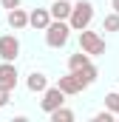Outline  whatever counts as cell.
<instances>
[{"label": "cell", "mask_w": 119, "mask_h": 122, "mask_svg": "<svg viewBox=\"0 0 119 122\" xmlns=\"http://www.w3.org/2000/svg\"><path fill=\"white\" fill-rule=\"evenodd\" d=\"M71 23L68 20H51V26L45 29V43L51 46V48H62L65 43H68V37H71Z\"/></svg>", "instance_id": "1"}, {"label": "cell", "mask_w": 119, "mask_h": 122, "mask_svg": "<svg viewBox=\"0 0 119 122\" xmlns=\"http://www.w3.org/2000/svg\"><path fill=\"white\" fill-rule=\"evenodd\" d=\"M91 20H94V3H91V0L74 3V11H71V17H68L71 29H74V31H82V29L91 26Z\"/></svg>", "instance_id": "2"}, {"label": "cell", "mask_w": 119, "mask_h": 122, "mask_svg": "<svg viewBox=\"0 0 119 122\" xmlns=\"http://www.w3.org/2000/svg\"><path fill=\"white\" fill-rule=\"evenodd\" d=\"M79 48H82V51H88L91 57H96V54H105V40H102L96 31L82 29V31H79Z\"/></svg>", "instance_id": "3"}, {"label": "cell", "mask_w": 119, "mask_h": 122, "mask_svg": "<svg viewBox=\"0 0 119 122\" xmlns=\"http://www.w3.org/2000/svg\"><path fill=\"white\" fill-rule=\"evenodd\" d=\"M65 97H68V94L62 91L60 85H54V88H45V91H43V99H40V108H43L45 114H51V111H57L60 105L65 102Z\"/></svg>", "instance_id": "4"}, {"label": "cell", "mask_w": 119, "mask_h": 122, "mask_svg": "<svg viewBox=\"0 0 119 122\" xmlns=\"http://www.w3.org/2000/svg\"><path fill=\"white\" fill-rule=\"evenodd\" d=\"M17 54H20V40H17L14 34H6V37H0V60L14 62V60H17Z\"/></svg>", "instance_id": "5"}, {"label": "cell", "mask_w": 119, "mask_h": 122, "mask_svg": "<svg viewBox=\"0 0 119 122\" xmlns=\"http://www.w3.org/2000/svg\"><path fill=\"white\" fill-rule=\"evenodd\" d=\"M51 20H54V17H51V9H34L29 14V26L37 29V31H45L51 26Z\"/></svg>", "instance_id": "6"}, {"label": "cell", "mask_w": 119, "mask_h": 122, "mask_svg": "<svg viewBox=\"0 0 119 122\" xmlns=\"http://www.w3.org/2000/svg\"><path fill=\"white\" fill-rule=\"evenodd\" d=\"M0 85H6V88H17V65L14 62H9V60H3L0 62Z\"/></svg>", "instance_id": "7"}, {"label": "cell", "mask_w": 119, "mask_h": 122, "mask_svg": "<svg viewBox=\"0 0 119 122\" xmlns=\"http://www.w3.org/2000/svg\"><path fill=\"white\" fill-rule=\"evenodd\" d=\"M6 23H9L14 31H20V29H26V26H29V14H26L20 6H17V9H9V14H6Z\"/></svg>", "instance_id": "8"}, {"label": "cell", "mask_w": 119, "mask_h": 122, "mask_svg": "<svg viewBox=\"0 0 119 122\" xmlns=\"http://www.w3.org/2000/svg\"><path fill=\"white\" fill-rule=\"evenodd\" d=\"M74 77L79 80V85H82V88H88V85H94V82H96L99 71H96V65L91 62V65H85V68H77V71H74Z\"/></svg>", "instance_id": "9"}, {"label": "cell", "mask_w": 119, "mask_h": 122, "mask_svg": "<svg viewBox=\"0 0 119 122\" xmlns=\"http://www.w3.org/2000/svg\"><path fill=\"white\" fill-rule=\"evenodd\" d=\"M71 11H74V6L68 0H54V6H51V17L54 20H68Z\"/></svg>", "instance_id": "10"}, {"label": "cell", "mask_w": 119, "mask_h": 122, "mask_svg": "<svg viewBox=\"0 0 119 122\" xmlns=\"http://www.w3.org/2000/svg\"><path fill=\"white\" fill-rule=\"evenodd\" d=\"M29 91H34V94H43L45 88H48V77L45 74H40V71H34V74H29Z\"/></svg>", "instance_id": "11"}, {"label": "cell", "mask_w": 119, "mask_h": 122, "mask_svg": "<svg viewBox=\"0 0 119 122\" xmlns=\"http://www.w3.org/2000/svg\"><path fill=\"white\" fill-rule=\"evenodd\" d=\"M57 85H60L65 94H79V91H82V85H79V80L74 77V71H71V74H65V77H60Z\"/></svg>", "instance_id": "12"}, {"label": "cell", "mask_w": 119, "mask_h": 122, "mask_svg": "<svg viewBox=\"0 0 119 122\" xmlns=\"http://www.w3.org/2000/svg\"><path fill=\"white\" fill-rule=\"evenodd\" d=\"M85 65H91V54H88V51H82V48H79L77 54H71V57H68V68H71V71L85 68Z\"/></svg>", "instance_id": "13"}, {"label": "cell", "mask_w": 119, "mask_h": 122, "mask_svg": "<svg viewBox=\"0 0 119 122\" xmlns=\"http://www.w3.org/2000/svg\"><path fill=\"white\" fill-rule=\"evenodd\" d=\"M48 117H51V122H71V119H74V111H68V108L60 105L57 111H51Z\"/></svg>", "instance_id": "14"}, {"label": "cell", "mask_w": 119, "mask_h": 122, "mask_svg": "<svg viewBox=\"0 0 119 122\" xmlns=\"http://www.w3.org/2000/svg\"><path fill=\"white\" fill-rule=\"evenodd\" d=\"M102 31H119V11L105 14V20H102Z\"/></svg>", "instance_id": "15"}, {"label": "cell", "mask_w": 119, "mask_h": 122, "mask_svg": "<svg viewBox=\"0 0 119 122\" xmlns=\"http://www.w3.org/2000/svg\"><path fill=\"white\" fill-rule=\"evenodd\" d=\"M105 108H108V111H114V114H119V91H114V94H108V97H105Z\"/></svg>", "instance_id": "16"}, {"label": "cell", "mask_w": 119, "mask_h": 122, "mask_svg": "<svg viewBox=\"0 0 119 122\" xmlns=\"http://www.w3.org/2000/svg\"><path fill=\"white\" fill-rule=\"evenodd\" d=\"M9 97H11V88L0 85V108H6V105H9Z\"/></svg>", "instance_id": "17"}, {"label": "cell", "mask_w": 119, "mask_h": 122, "mask_svg": "<svg viewBox=\"0 0 119 122\" xmlns=\"http://www.w3.org/2000/svg\"><path fill=\"white\" fill-rule=\"evenodd\" d=\"M94 119H96V122H114V111H99Z\"/></svg>", "instance_id": "18"}, {"label": "cell", "mask_w": 119, "mask_h": 122, "mask_svg": "<svg viewBox=\"0 0 119 122\" xmlns=\"http://www.w3.org/2000/svg\"><path fill=\"white\" fill-rule=\"evenodd\" d=\"M3 3V9H17L20 6V0H0Z\"/></svg>", "instance_id": "19"}, {"label": "cell", "mask_w": 119, "mask_h": 122, "mask_svg": "<svg viewBox=\"0 0 119 122\" xmlns=\"http://www.w3.org/2000/svg\"><path fill=\"white\" fill-rule=\"evenodd\" d=\"M111 6H114V11H119V0H111Z\"/></svg>", "instance_id": "20"}]
</instances>
